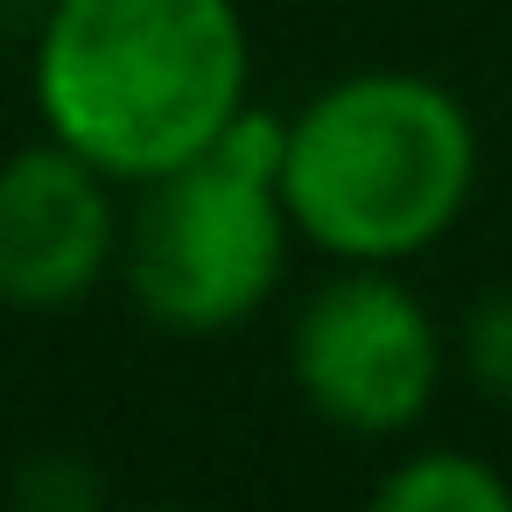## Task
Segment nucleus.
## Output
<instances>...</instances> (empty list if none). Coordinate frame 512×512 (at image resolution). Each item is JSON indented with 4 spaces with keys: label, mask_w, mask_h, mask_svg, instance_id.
Wrapping results in <instances>:
<instances>
[{
    "label": "nucleus",
    "mask_w": 512,
    "mask_h": 512,
    "mask_svg": "<svg viewBox=\"0 0 512 512\" xmlns=\"http://www.w3.org/2000/svg\"><path fill=\"white\" fill-rule=\"evenodd\" d=\"M449 372L435 309L400 267H337L288 316V379L302 407L358 442H393L428 421Z\"/></svg>",
    "instance_id": "20e7f679"
},
{
    "label": "nucleus",
    "mask_w": 512,
    "mask_h": 512,
    "mask_svg": "<svg viewBox=\"0 0 512 512\" xmlns=\"http://www.w3.org/2000/svg\"><path fill=\"white\" fill-rule=\"evenodd\" d=\"M50 141L120 190L197 162L253 99L239 0H50L29 50Z\"/></svg>",
    "instance_id": "f257e3e1"
},
{
    "label": "nucleus",
    "mask_w": 512,
    "mask_h": 512,
    "mask_svg": "<svg viewBox=\"0 0 512 512\" xmlns=\"http://www.w3.org/2000/svg\"><path fill=\"white\" fill-rule=\"evenodd\" d=\"M379 512H512V477L477 449H414L372 484Z\"/></svg>",
    "instance_id": "423d86ee"
},
{
    "label": "nucleus",
    "mask_w": 512,
    "mask_h": 512,
    "mask_svg": "<svg viewBox=\"0 0 512 512\" xmlns=\"http://www.w3.org/2000/svg\"><path fill=\"white\" fill-rule=\"evenodd\" d=\"M15 498L29 512H92L99 505V477L85 470V456H36L15 484Z\"/></svg>",
    "instance_id": "6e6552de"
},
{
    "label": "nucleus",
    "mask_w": 512,
    "mask_h": 512,
    "mask_svg": "<svg viewBox=\"0 0 512 512\" xmlns=\"http://www.w3.org/2000/svg\"><path fill=\"white\" fill-rule=\"evenodd\" d=\"M295 253L281 183L204 148L197 162L134 190L120 232V281L134 309L176 337H218L253 323Z\"/></svg>",
    "instance_id": "7ed1b4c3"
},
{
    "label": "nucleus",
    "mask_w": 512,
    "mask_h": 512,
    "mask_svg": "<svg viewBox=\"0 0 512 512\" xmlns=\"http://www.w3.org/2000/svg\"><path fill=\"white\" fill-rule=\"evenodd\" d=\"M456 365L498 407H512V288H484L456 330Z\"/></svg>",
    "instance_id": "0eeeda50"
},
{
    "label": "nucleus",
    "mask_w": 512,
    "mask_h": 512,
    "mask_svg": "<svg viewBox=\"0 0 512 512\" xmlns=\"http://www.w3.org/2000/svg\"><path fill=\"white\" fill-rule=\"evenodd\" d=\"M477 120L421 71H344L288 113L281 211L337 267H407L435 253L477 197Z\"/></svg>",
    "instance_id": "f03ea898"
},
{
    "label": "nucleus",
    "mask_w": 512,
    "mask_h": 512,
    "mask_svg": "<svg viewBox=\"0 0 512 512\" xmlns=\"http://www.w3.org/2000/svg\"><path fill=\"white\" fill-rule=\"evenodd\" d=\"M120 183L64 141H29L0 162V302L57 316L106 288L120 267Z\"/></svg>",
    "instance_id": "39448f33"
}]
</instances>
